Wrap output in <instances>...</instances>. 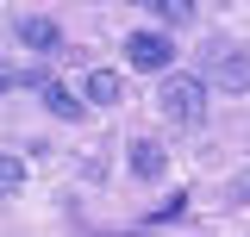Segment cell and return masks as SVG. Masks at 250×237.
I'll use <instances>...</instances> for the list:
<instances>
[{"mask_svg":"<svg viewBox=\"0 0 250 237\" xmlns=\"http://www.w3.org/2000/svg\"><path fill=\"white\" fill-rule=\"evenodd\" d=\"M207 81H213V88H225V94H244V88H250V50H213Z\"/></svg>","mask_w":250,"mask_h":237,"instance_id":"obj_2","label":"cell"},{"mask_svg":"<svg viewBox=\"0 0 250 237\" xmlns=\"http://www.w3.org/2000/svg\"><path fill=\"white\" fill-rule=\"evenodd\" d=\"M19 187H25V162L13 150H0V194H19Z\"/></svg>","mask_w":250,"mask_h":237,"instance_id":"obj_7","label":"cell"},{"mask_svg":"<svg viewBox=\"0 0 250 237\" xmlns=\"http://www.w3.org/2000/svg\"><path fill=\"white\" fill-rule=\"evenodd\" d=\"M19 81H25V69H19L13 57H0V88H19Z\"/></svg>","mask_w":250,"mask_h":237,"instance_id":"obj_11","label":"cell"},{"mask_svg":"<svg viewBox=\"0 0 250 237\" xmlns=\"http://www.w3.org/2000/svg\"><path fill=\"white\" fill-rule=\"evenodd\" d=\"M88 100L113 106V100H119V75H113V69H94V75H88Z\"/></svg>","mask_w":250,"mask_h":237,"instance_id":"obj_6","label":"cell"},{"mask_svg":"<svg viewBox=\"0 0 250 237\" xmlns=\"http://www.w3.org/2000/svg\"><path fill=\"white\" fill-rule=\"evenodd\" d=\"M125 57L138 62V69H169V38H156V31H131V38H125Z\"/></svg>","mask_w":250,"mask_h":237,"instance_id":"obj_3","label":"cell"},{"mask_svg":"<svg viewBox=\"0 0 250 237\" xmlns=\"http://www.w3.org/2000/svg\"><path fill=\"white\" fill-rule=\"evenodd\" d=\"M131 169H138L144 181H156V175H163V150H156V144H138V150H131Z\"/></svg>","mask_w":250,"mask_h":237,"instance_id":"obj_8","label":"cell"},{"mask_svg":"<svg viewBox=\"0 0 250 237\" xmlns=\"http://www.w3.org/2000/svg\"><path fill=\"white\" fill-rule=\"evenodd\" d=\"M38 94H44V106H50V113H57V118H82V100H75V94L62 88V81H44V88H38Z\"/></svg>","mask_w":250,"mask_h":237,"instance_id":"obj_5","label":"cell"},{"mask_svg":"<svg viewBox=\"0 0 250 237\" xmlns=\"http://www.w3.org/2000/svg\"><path fill=\"white\" fill-rule=\"evenodd\" d=\"M156 19H169V25H182V19H194V0H144Z\"/></svg>","mask_w":250,"mask_h":237,"instance_id":"obj_9","label":"cell"},{"mask_svg":"<svg viewBox=\"0 0 250 237\" xmlns=\"http://www.w3.org/2000/svg\"><path fill=\"white\" fill-rule=\"evenodd\" d=\"M163 113L175 118V125H200V118H207V88H200V81H188V75L163 81Z\"/></svg>","mask_w":250,"mask_h":237,"instance_id":"obj_1","label":"cell"},{"mask_svg":"<svg viewBox=\"0 0 250 237\" xmlns=\"http://www.w3.org/2000/svg\"><path fill=\"white\" fill-rule=\"evenodd\" d=\"M19 44H31V50H57V44H62V25L31 13V19H19Z\"/></svg>","mask_w":250,"mask_h":237,"instance_id":"obj_4","label":"cell"},{"mask_svg":"<svg viewBox=\"0 0 250 237\" xmlns=\"http://www.w3.org/2000/svg\"><path fill=\"white\" fill-rule=\"evenodd\" d=\"M182 212H188V194H175V200H163V206H156L150 218H144V225H175Z\"/></svg>","mask_w":250,"mask_h":237,"instance_id":"obj_10","label":"cell"}]
</instances>
